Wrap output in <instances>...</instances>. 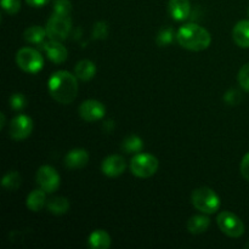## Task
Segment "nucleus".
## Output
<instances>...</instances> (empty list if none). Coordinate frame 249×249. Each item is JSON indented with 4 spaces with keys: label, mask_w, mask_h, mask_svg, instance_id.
<instances>
[{
    "label": "nucleus",
    "mask_w": 249,
    "mask_h": 249,
    "mask_svg": "<svg viewBox=\"0 0 249 249\" xmlns=\"http://www.w3.org/2000/svg\"><path fill=\"white\" fill-rule=\"evenodd\" d=\"M48 89L53 99L58 104H71L78 94L77 75L67 71H57L49 78Z\"/></svg>",
    "instance_id": "nucleus-1"
},
{
    "label": "nucleus",
    "mask_w": 249,
    "mask_h": 249,
    "mask_svg": "<svg viewBox=\"0 0 249 249\" xmlns=\"http://www.w3.org/2000/svg\"><path fill=\"white\" fill-rule=\"evenodd\" d=\"M175 38L180 46L191 51L206 50L212 43L211 33L196 23H186L180 27Z\"/></svg>",
    "instance_id": "nucleus-2"
},
{
    "label": "nucleus",
    "mask_w": 249,
    "mask_h": 249,
    "mask_svg": "<svg viewBox=\"0 0 249 249\" xmlns=\"http://www.w3.org/2000/svg\"><path fill=\"white\" fill-rule=\"evenodd\" d=\"M191 201L197 211L204 214H214L220 208V198L209 187H198L191 195Z\"/></svg>",
    "instance_id": "nucleus-3"
},
{
    "label": "nucleus",
    "mask_w": 249,
    "mask_h": 249,
    "mask_svg": "<svg viewBox=\"0 0 249 249\" xmlns=\"http://www.w3.org/2000/svg\"><path fill=\"white\" fill-rule=\"evenodd\" d=\"M16 63L26 73L36 74L43 70L44 58L36 49L22 48L16 53Z\"/></svg>",
    "instance_id": "nucleus-4"
},
{
    "label": "nucleus",
    "mask_w": 249,
    "mask_h": 249,
    "mask_svg": "<svg viewBox=\"0 0 249 249\" xmlns=\"http://www.w3.org/2000/svg\"><path fill=\"white\" fill-rule=\"evenodd\" d=\"M130 170L138 178H150L158 170V160L150 153H136L130 162Z\"/></svg>",
    "instance_id": "nucleus-5"
},
{
    "label": "nucleus",
    "mask_w": 249,
    "mask_h": 249,
    "mask_svg": "<svg viewBox=\"0 0 249 249\" xmlns=\"http://www.w3.org/2000/svg\"><path fill=\"white\" fill-rule=\"evenodd\" d=\"M71 28H72V19L70 16H65V15L53 14V16L49 18L48 23H46V32L51 40H66Z\"/></svg>",
    "instance_id": "nucleus-6"
},
{
    "label": "nucleus",
    "mask_w": 249,
    "mask_h": 249,
    "mask_svg": "<svg viewBox=\"0 0 249 249\" xmlns=\"http://www.w3.org/2000/svg\"><path fill=\"white\" fill-rule=\"evenodd\" d=\"M221 232L232 238H238L245 233V224L236 214L231 212H221L216 218Z\"/></svg>",
    "instance_id": "nucleus-7"
},
{
    "label": "nucleus",
    "mask_w": 249,
    "mask_h": 249,
    "mask_svg": "<svg viewBox=\"0 0 249 249\" xmlns=\"http://www.w3.org/2000/svg\"><path fill=\"white\" fill-rule=\"evenodd\" d=\"M36 182L44 191L53 194L60 186V175L51 165H41L36 172Z\"/></svg>",
    "instance_id": "nucleus-8"
},
{
    "label": "nucleus",
    "mask_w": 249,
    "mask_h": 249,
    "mask_svg": "<svg viewBox=\"0 0 249 249\" xmlns=\"http://www.w3.org/2000/svg\"><path fill=\"white\" fill-rule=\"evenodd\" d=\"M33 130V121L26 114H18L11 121L9 134L14 140L21 141L28 138Z\"/></svg>",
    "instance_id": "nucleus-9"
},
{
    "label": "nucleus",
    "mask_w": 249,
    "mask_h": 249,
    "mask_svg": "<svg viewBox=\"0 0 249 249\" xmlns=\"http://www.w3.org/2000/svg\"><path fill=\"white\" fill-rule=\"evenodd\" d=\"M79 114L85 122H97L106 114V108L97 100H87L79 106Z\"/></svg>",
    "instance_id": "nucleus-10"
},
{
    "label": "nucleus",
    "mask_w": 249,
    "mask_h": 249,
    "mask_svg": "<svg viewBox=\"0 0 249 249\" xmlns=\"http://www.w3.org/2000/svg\"><path fill=\"white\" fill-rule=\"evenodd\" d=\"M126 162L122 156L112 155L105 158L101 164V170L104 175L108 178H117L125 172Z\"/></svg>",
    "instance_id": "nucleus-11"
},
{
    "label": "nucleus",
    "mask_w": 249,
    "mask_h": 249,
    "mask_svg": "<svg viewBox=\"0 0 249 249\" xmlns=\"http://www.w3.org/2000/svg\"><path fill=\"white\" fill-rule=\"evenodd\" d=\"M44 51L48 55L49 60L53 63H63L68 57V51L65 46L61 44V41L51 40L43 44Z\"/></svg>",
    "instance_id": "nucleus-12"
},
{
    "label": "nucleus",
    "mask_w": 249,
    "mask_h": 249,
    "mask_svg": "<svg viewBox=\"0 0 249 249\" xmlns=\"http://www.w3.org/2000/svg\"><path fill=\"white\" fill-rule=\"evenodd\" d=\"M168 10L175 21H185L191 12V4L190 0H169Z\"/></svg>",
    "instance_id": "nucleus-13"
},
{
    "label": "nucleus",
    "mask_w": 249,
    "mask_h": 249,
    "mask_svg": "<svg viewBox=\"0 0 249 249\" xmlns=\"http://www.w3.org/2000/svg\"><path fill=\"white\" fill-rule=\"evenodd\" d=\"M89 162V153L84 148H74L70 151L65 157V165L71 169H79L85 167Z\"/></svg>",
    "instance_id": "nucleus-14"
},
{
    "label": "nucleus",
    "mask_w": 249,
    "mask_h": 249,
    "mask_svg": "<svg viewBox=\"0 0 249 249\" xmlns=\"http://www.w3.org/2000/svg\"><path fill=\"white\" fill-rule=\"evenodd\" d=\"M232 38L240 48H249V19H242L236 23L232 29Z\"/></svg>",
    "instance_id": "nucleus-15"
},
{
    "label": "nucleus",
    "mask_w": 249,
    "mask_h": 249,
    "mask_svg": "<svg viewBox=\"0 0 249 249\" xmlns=\"http://www.w3.org/2000/svg\"><path fill=\"white\" fill-rule=\"evenodd\" d=\"M211 226V219L206 215H194L189 219L186 228L192 235H199L208 230Z\"/></svg>",
    "instance_id": "nucleus-16"
},
{
    "label": "nucleus",
    "mask_w": 249,
    "mask_h": 249,
    "mask_svg": "<svg viewBox=\"0 0 249 249\" xmlns=\"http://www.w3.org/2000/svg\"><path fill=\"white\" fill-rule=\"evenodd\" d=\"M46 194L43 189L33 190L31 194L27 196L26 206L32 212H40L46 204Z\"/></svg>",
    "instance_id": "nucleus-17"
},
{
    "label": "nucleus",
    "mask_w": 249,
    "mask_h": 249,
    "mask_svg": "<svg viewBox=\"0 0 249 249\" xmlns=\"http://www.w3.org/2000/svg\"><path fill=\"white\" fill-rule=\"evenodd\" d=\"M88 245L92 249H107L111 247V236L104 230H95L90 233Z\"/></svg>",
    "instance_id": "nucleus-18"
},
{
    "label": "nucleus",
    "mask_w": 249,
    "mask_h": 249,
    "mask_svg": "<svg viewBox=\"0 0 249 249\" xmlns=\"http://www.w3.org/2000/svg\"><path fill=\"white\" fill-rule=\"evenodd\" d=\"M95 73H96V66L90 60L79 61L74 67V74L77 75L78 79L83 80V82L92 79Z\"/></svg>",
    "instance_id": "nucleus-19"
},
{
    "label": "nucleus",
    "mask_w": 249,
    "mask_h": 249,
    "mask_svg": "<svg viewBox=\"0 0 249 249\" xmlns=\"http://www.w3.org/2000/svg\"><path fill=\"white\" fill-rule=\"evenodd\" d=\"M23 36L27 43L43 44L45 36H48V32L46 28H41L40 26H32L24 31Z\"/></svg>",
    "instance_id": "nucleus-20"
},
{
    "label": "nucleus",
    "mask_w": 249,
    "mask_h": 249,
    "mask_svg": "<svg viewBox=\"0 0 249 249\" xmlns=\"http://www.w3.org/2000/svg\"><path fill=\"white\" fill-rule=\"evenodd\" d=\"M46 207H48L50 213L55 214V215H62V214L67 213L68 209H70V202L66 197H53V198L49 199Z\"/></svg>",
    "instance_id": "nucleus-21"
},
{
    "label": "nucleus",
    "mask_w": 249,
    "mask_h": 249,
    "mask_svg": "<svg viewBox=\"0 0 249 249\" xmlns=\"http://www.w3.org/2000/svg\"><path fill=\"white\" fill-rule=\"evenodd\" d=\"M122 148L128 153H139L142 151L143 142L138 135H130L124 139L123 143H122Z\"/></svg>",
    "instance_id": "nucleus-22"
},
{
    "label": "nucleus",
    "mask_w": 249,
    "mask_h": 249,
    "mask_svg": "<svg viewBox=\"0 0 249 249\" xmlns=\"http://www.w3.org/2000/svg\"><path fill=\"white\" fill-rule=\"evenodd\" d=\"M21 182H22L21 175H19V173L15 172V170L7 173L1 180L2 187H5L6 190H10V191H14V190L18 189Z\"/></svg>",
    "instance_id": "nucleus-23"
},
{
    "label": "nucleus",
    "mask_w": 249,
    "mask_h": 249,
    "mask_svg": "<svg viewBox=\"0 0 249 249\" xmlns=\"http://www.w3.org/2000/svg\"><path fill=\"white\" fill-rule=\"evenodd\" d=\"M174 36H177V34H174L173 28L165 27V28H163L162 31L158 33L157 44L160 46H168L169 44L173 43V40H174Z\"/></svg>",
    "instance_id": "nucleus-24"
},
{
    "label": "nucleus",
    "mask_w": 249,
    "mask_h": 249,
    "mask_svg": "<svg viewBox=\"0 0 249 249\" xmlns=\"http://www.w3.org/2000/svg\"><path fill=\"white\" fill-rule=\"evenodd\" d=\"M72 10L73 6L70 0H55L53 1V14L70 16Z\"/></svg>",
    "instance_id": "nucleus-25"
},
{
    "label": "nucleus",
    "mask_w": 249,
    "mask_h": 249,
    "mask_svg": "<svg viewBox=\"0 0 249 249\" xmlns=\"http://www.w3.org/2000/svg\"><path fill=\"white\" fill-rule=\"evenodd\" d=\"M10 106L15 109V111H22V109L26 107L27 101L26 97L22 94H18V92H15L10 96Z\"/></svg>",
    "instance_id": "nucleus-26"
},
{
    "label": "nucleus",
    "mask_w": 249,
    "mask_h": 249,
    "mask_svg": "<svg viewBox=\"0 0 249 249\" xmlns=\"http://www.w3.org/2000/svg\"><path fill=\"white\" fill-rule=\"evenodd\" d=\"M1 7L9 15H16L21 9V0H1Z\"/></svg>",
    "instance_id": "nucleus-27"
},
{
    "label": "nucleus",
    "mask_w": 249,
    "mask_h": 249,
    "mask_svg": "<svg viewBox=\"0 0 249 249\" xmlns=\"http://www.w3.org/2000/svg\"><path fill=\"white\" fill-rule=\"evenodd\" d=\"M238 83L245 91L249 92V63L243 66L238 72Z\"/></svg>",
    "instance_id": "nucleus-28"
},
{
    "label": "nucleus",
    "mask_w": 249,
    "mask_h": 249,
    "mask_svg": "<svg viewBox=\"0 0 249 249\" xmlns=\"http://www.w3.org/2000/svg\"><path fill=\"white\" fill-rule=\"evenodd\" d=\"M108 33V28H107V24L105 22H97L95 23L94 29H92V36L96 39H104L107 36Z\"/></svg>",
    "instance_id": "nucleus-29"
},
{
    "label": "nucleus",
    "mask_w": 249,
    "mask_h": 249,
    "mask_svg": "<svg viewBox=\"0 0 249 249\" xmlns=\"http://www.w3.org/2000/svg\"><path fill=\"white\" fill-rule=\"evenodd\" d=\"M240 170L242 177L245 178L247 181H249V152L246 153L245 157H243L242 160H241Z\"/></svg>",
    "instance_id": "nucleus-30"
},
{
    "label": "nucleus",
    "mask_w": 249,
    "mask_h": 249,
    "mask_svg": "<svg viewBox=\"0 0 249 249\" xmlns=\"http://www.w3.org/2000/svg\"><path fill=\"white\" fill-rule=\"evenodd\" d=\"M229 97H231V100H229V104L230 105H235V104H238V101L241 100V95L240 92L236 91V90H230V91L226 94L225 99H229Z\"/></svg>",
    "instance_id": "nucleus-31"
},
{
    "label": "nucleus",
    "mask_w": 249,
    "mask_h": 249,
    "mask_svg": "<svg viewBox=\"0 0 249 249\" xmlns=\"http://www.w3.org/2000/svg\"><path fill=\"white\" fill-rule=\"evenodd\" d=\"M49 1H50V0H26L27 4L31 5V6L33 7H41L44 6V5L48 4Z\"/></svg>",
    "instance_id": "nucleus-32"
},
{
    "label": "nucleus",
    "mask_w": 249,
    "mask_h": 249,
    "mask_svg": "<svg viewBox=\"0 0 249 249\" xmlns=\"http://www.w3.org/2000/svg\"><path fill=\"white\" fill-rule=\"evenodd\" d=\"M0 119H1V122H0V129H2L5 125V114L4 113H0Z\"/></svg>",
    "instance_id": "nucleus-33"
},
{
    "label": "nucleus",
    "mask_w": 249,
    "mask_h": 249,
    "mask_svg": "<svg viewBox=\"0 0 249 249\" xmlns=\"http://www.w3.org/2000/svg\"><path fill=\"white\" fill-rule=\"evenodd\" d=\"M245 248H247V249H249V240H248V242H247V243H246V245H245Z\"/></svg>",
    "instance_id": "nucleus-34"
},
{
    "label": "nucleus",
    "mask_w": 249,
    "mask_h": 249,
    "mask_svg": "<svg viewBox=\"0 0 249 249\" xmlns=\"http://www.w3.org/2000/svg\"><path fill=\"white\" fill-rule=\"evenodd\" d=\"M248 14H249V9H248Z\"/></svg>",
    "instance_id": "nucleus-35"
}]
</instances>
